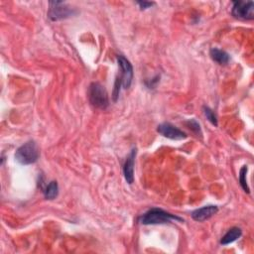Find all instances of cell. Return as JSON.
Returning a JSON list of instances; mask_svg holds the SVG:
<instances>
[{
    "label": "cell",
    "instance_id": "obj_1",
    "mask_svg": "<svg viewBox=\"0 0 254 254\" xmlns=\"http://www.w3.org/2000/svg\"><path fill=\"white\" fill-rule=\"evenodd\" d=\"M182 217H179L175 214L167 212L161 209L153 208L146 212L139 217V222L142 225L149 226V225H162V224H169L172 221H183Z\"/></svg>",
    "mask_w": 254,
    "mask_h": 254
},
{
    "label": "cell",
    "instance_id": "obj_2",
    "mask_svg": "<svg viewBox=\"0 0 254 254\" xmlns=\"http://www.w3.org/2000/svg\"><path fill=\"white\" fill-rule=\"evenodd\" d=\"M117 62H118V66L121 71V76L119 79L116 80V83H115L114 93H113L114 101H116L118 98L120 86L122 85L124 88H129L131 85V83H132V79H133V68H132L130 62L121 55L117 57Z\"/></svg>",
    "mask_w": 254,
    "mask_h": 254
},
{
    "label": "cell",
    "instance_id": "obj_3",
    "mask_svg": "<svg viewBox=\"0 0 254 254\" xmlns=\"http://www.w3.org/2000/svg\"><path fill=\"white\" fill-rule=\"evenodd\" d=\"M40 156L39 148L34 141H28L19 147L15 153L16 160L22 165L34 164Z\"/></svg>",
    "mask_w": 254,
    "mask_h": 254
},
{
    "label": "cell",
    "instance_id": "obj_4",
    "mask_svg": "<svg viewBox=\"0 0 254 254\" xmlns=\"http://www.w3.org/2000/svg\"><path fill=\"white\" fill-rule=\"evenodd\" d=\"M88 99L90 104L97 108L106 109L109 106L108 94L105 86L99 83H92L88 88Z\"/></svg>",
    "mask_w": 254,
    "mask_h": 254
},
{
    "label": "cell",
    "instance_id": "obj_5",
    "mask_svg": "<svg viewBox=\"0 0 254 254\" xmlns=\"http://www.w3.org/2000/svg\"><path fill=\"white\" fill-rule=\"evenodd\" d=\"M75 14V10L67 6L64 2L52 1L50 2V9L48 16L52 21L67 19Z\"/></svg>",
    "mask_w": 254,
    "mask_h": 254
},
{
    "label": "cell",
    "instance_id": "obj_6",
    "mask_svg": "<svg viewBox=\"0 0 254 254\" xmlns=\"http://www.w3.org/2000/svg\"><path fill=\"white\" fill-rule=\"evenodd\" d=\"M232 13L236 18L252 20L254 18V3L252 1H234Z\"/></svg>",
    "mask_w": 254,
    "mask_h": 254
},
{
    "label": "cell",
    "instance_id": "obj_7",
    "mask_svg": "<svg viewBox=\"0 0 254 254\" xmlns=\"http://www.w3.org/2000/svg\"><path fill=\"white\" fill-rule=\"evenodd\" d=\"M157 131L163 135L166 138L172 139V140H183L188 137V135L182 131L181 129L177 128L176 126L172 125L171 123L165 122L158 126Z\"/></svg>",
    "mask_w": 254,
    "mask_h": 254
},
{
    "label": "cell",
    "instance_id": "obj_8",
    "mask_svg": "<svg viewBox=\"0 0 254 254\" xmlns=\"http://www.w3.org/2000/svg\"><path fill=\"white\" fill-rule=\"evenodd\" d=\"M135 156H136V149L133 148L126 158V161L123 167V173L126 182L128 184H133L134 182V161H135Z\"/></svg>",
    "mask_w": 254,
    "mask_h": 254
},
{
    "label": "cell",
    "instance_id": "obj_9",
    "mask_svg": "<svg viewBox=\"0 0 254 254\" xmlns=\"http://www.w3.org/2000/svg\"><path fill=\"white\" fill-rule=\"evenodd\" d=\"M218 212V208L216 206H206L201 209H198L192 212V217L196 221H205L211 218Z\"/></svg>",
    "mask_w": 254,
    "mask_h": 254
},
{
    "label": "cell",
    "instance_id": "obj_10",
    "mask_svg": "<svg viewBox=\"0 0 254 254\" xmlns=\"http://www.w3.org/2000/svg\"><path fill=\"white\" fill-rule=\"evenodd\" d=\"M210 56L212 59V61L219 64V65H227L231 60L230 55L226 51L219 50L217 48H212L210 51Z\"/></svg>",
    "mask_w": 254,
    "mask_h": 254
},
{
    "label": "cell",
    "instance_id": "obj_11",
    "mask_svg": "<svg viewBox=\"0 0 254 254\" xmlns=\"http://www.w3.org/2000/svg\"><path fill=\"white\" fill-rule=\"evenodd\" d=\"M241 234H242V231L239 228H233L224 236H222V238L220 239V244L222 245L231 244L235 240H237L241 236Z\"/></svg>",
    "mask_w": 254,
    "mask_h": 254
},
{
    "label": "cell",
    "instance_id": "obj_12",
    "mask_svg": "<svg viewBox=\"0 0 254 254\" xmlns=\"http://www.w3.org/2000/svg\"><path fill=\"white\" fill-rule=\"evenodd\" d=\"M59 194V186L56 181H52L49 183V185L46 187L44 190V195L47 200H54L57 198Z\"/></svg>",
    "mask_w": 254,
    "mask_h": 254
},
{
    "label": "cell",
    "instance_id": "obj_13",
    "mask_svg": "<svg viewBox=\"0 0 254 254\" xmlns=\"http://www.w3.org/2000/svg\"><path fill=\"white\" fill-rule=\"evenodd\" d=\"M246 174H247V167L246 166H243L240 170V173H239V183L242 187V189L245 190L246 193H250L249 190V188L247 186V181H246Z\"/></svg>",
    "mask_w": 254,
    "mask_h": 254
},
{
    "label": "cell",
    "instance_id": "obj_14",
    "mask_svg": "<svg viewBox=\"0 0 254 254\" xmlns=\"http://www.w3.org/2000/svg\"><path fill=\"white\" fill-rule=\"evenodd\" d=\"M204 113H205L206 117L209 119V121H210L212 125L217 126V118H216V115L214 114V112H213L210 107L204 106Z\"/></svg>",
    "mask_w": 254,
    "mask_h": 254
},
{
    "label": "cell",
    "instance_id": "obj_15",
    "mask_svg": "<svg viewBox=\"0 0 254 254\" xmlns=\"http://www.w3.org/2000/svg\"><path fill=\"white\" fill-rule=\"evenodd\" d=\"M187 124H188L189 128H190V130H193V131H194L195 133H197V134L202 135L201 127H200V124L198 123L197 120H195V119H190V120H189V121L187 122Z\"/></svg>",
    "mask_w": 254,
    "mask_h": 254
},
{
    "label": "cell",
    "instance_id": "obj_16",
    "mask_svg": "<svg viewBox=\"0 0 254 254\" xmlns=\"http://www.w3.org/2000/svg\"><path fill=\"white\" fill-rule=\"evenodd\" d=\"M137 4L140 6V8L142 10L144 9H147V8H150L154 3L153 2H146V1H140V2H137Z\"/></svg>",
    "mask_w": 254,
    "mask_h": 254
}]
</instances>
